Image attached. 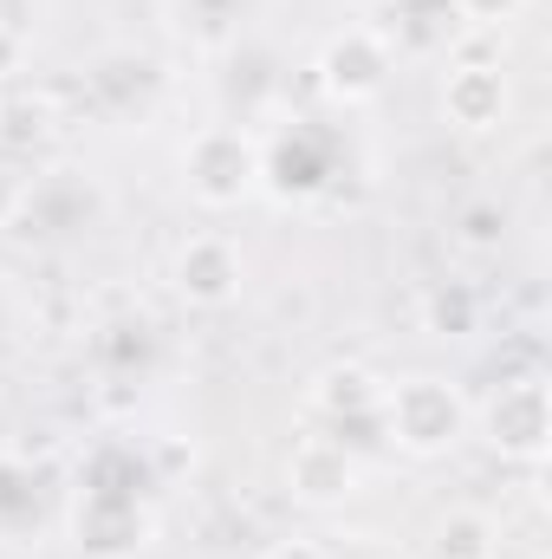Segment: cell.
I'll list each match as a JSON object with an SVG mask.
<instances>
[{"instance_id": "obj_1", "label": "cell", "mask_w": 552, "mask_h": 559, "mask_svg": "<svg viewBox=\"0 0 552 559\" xmlns=\"http://www.w3.org/2000/svg\"><path fill=\"white\" fill-rule=\"evenodd\" d=\"M384 429L410 449V455H442L461 436V397L442 378H404L391 397H377Z\"/></svg>"}, {"instance_id": "obj_2", "label": "cell", "mask_w": 552, "mask_h": 559, "mask_svg": "<svg viewBox=\"0 0 552 559\" xmlns=\"http://www.w3.org/2000/svg\"><path fill=\"white\" fill-rule=\"evenodd\" d=\"M254 176H261V156H254V143L241 131H202L189 143V189L202 202L228 209V202H241L254 189Z\"/></svg>"}, {"instance_id": "obj_3", "label": "cell", "mask_w": 552, "mask_h": 559, "mask_svg": "<svg viewBox=\"0 0 552 559\" xmlns=\"http://www.w3.org/2000/svg\"><path fill=\"white\" fill-rule=\"evenodd\" d=\"M488 429H494V442H501V455H540L547 449V384L540 378H514V384H501V397H494V411H488Z\"/></svg>"}, {"instance_id": "obj_4", "label": "cell", "mask_w": 552, "mask_h": 559, "mask_svg": "<svg viewBox=\"0 0 552 559\" xmlns=\"http://www.w3.org/2000/svg\"><path fill=\"white\" fill-rule=\"evenodd\" d=\"M176 286H182L195 306H221V299H235V286H241V261H235V248H228L221 235H195V241L176 254Z\"/></svg>"}, {"instance_id": "obj_5", "label": "cell", "mask_w": 552, "mask_h": 559, "mask_svg": "<svg viewBox=\"0 0 552 559\" xmlns=\"http://www.w3.org/2000/svg\"><path fill=\"white\" fill-rule=\"evenodd\" d=\"M442 111H448V124H461V131H488V124H501V111H507V79H501V66H494V72L448 66Z\"/></svg>"}, {"instance_id": "obj_6", "label": "cell", "mask_w": 552, "mask_h": 559, "mask_svg": "<svg viewBox=\"0 0 552 559\" xmlns=\"http://www.w3.org/2000/svg\"><path fill=\"white\" fill-rule=\"evenodd\" d=\"M384 72H391V59H384V46L371 33H345V39L325 46V85L338 98H371L384 85Z\"/></svg>"}, {"instance_id": "obj_7", "label": "cell", "mask_w": 552, "mask_h": 559, "mask_svg": "<svg viewBox=\"0 0 552 559\" xmlns=\"http://www.w3.org/2000/svg\"><path fill=\"white\" fill-rule=\"evenodd\" d=\"M292 488H299L305 501H338V495L351 488V455H345V442L305 436V442L292 449Z\"/></svg>"}, {"instance_id": "obj_8", "label": "cell", "mask_w": 552, "mask_h": 559, "mask_svg": "<svg viewBox=\"0 0 552 559\" xmlns=\"http://www.w3.org/2000/svg\"><path fill=\"white\" fill-rule=\"evenodd\" d=\"M312 404H319L325 417L371 423V417H377V384H371L364 371H325V378H319V391H312Z\"/></svg>"}, {"instance_id": "obj_9", "label": "cell", "mask_w": 552, "mask_h": 559, "mask_svg": "<svg viewBox=\"0 0 552 559\" xmlns=\"http://www.w3.org/2000/svg\"><path fill=\"white\" fill-rule=\"evenodd\" d=\"M435 559H494V534L481 514H455L435 527Z\"/></svg>"}, {"instance_id": "obj_10", "label": "cell", "mask_w": 552, "mask_h": 559, "mask_svg": "<svg viewBox=\"0 0 552 559\" xmlns=\"http://www.w3.org/2000/svg\"><path fill=\"white\" fill-rule=\"evenodd\" d=\"M461 248H501V235H507V215L494 209V202H475V209H461Z\"/></svg>"}, {"instance_id": "obj_11", "label": "cell", "mask_w": 552, "mask_h": 559, "mask_svg": "<svg viewBox=\"0 0 552 559\" xmlns=\"http://www.w3.org/2000/svg\"><path fill=\"white\" fill-rule=\"evenodd\" d=\"M429 325H435V332H468V325H475V299H468V293H448V286L429 293Z\"/></svg>"}, {"instance_id": "obj_12", "label": "cell", "mask_w": 552, "mask_h": 559, "mask_svg": "<svg viewBox=\"0 0 552 559\" xmlns=\"http://www.w3.org/2000/svg\"><path fill=\"white\" fill-rule=\"evenodd\" d=\"M461 13H468V20H481V26H501V20H514V13H520V0H461Z\"/></svg>"}, {"instance_id": "obj_13", "label": "cell", "mask_w": 552, "mask_h": 559, "mask_svg": "<svg viewBox=\"0 0 552 559\" xmlns=\"http://www.w3.org/2000/svg\"><path fill=\"white\" fill-rule=\"evenodd\" d=\"M13 209H20V176H13V169H0V228L13 222Z\"/></svg>"}, {"instance_id": "obj_14", "label": "cell", "mask_w": 552, "mask_h": 559, "mask_svg": "<svg viewBox=\"0 0 552 559\" xmlns=\"http://www.w3.org/2000/svg\"><path fill=\"white\" fill-rule=\"evenodd\" d=\"M274 559H325V554H319V547H312V540H292V547H279Z\"/></svg>"}]
</instances>
